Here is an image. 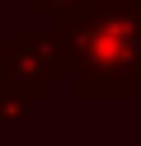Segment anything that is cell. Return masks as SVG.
Returning a JSON list of instances; mask_svg holds the SVG:
<instances>
[{
  "label": "cell",
  "instance_id": "cell-2",
  "mask_svg": "<svg viewBox=\"0 0 141 146\" xmlns=\"http://www.w3.org/2000/svg\"><path fill=\"white\" fill-rule=\"evenodd\" d=\"M71 52H66V33H9L0 42V80L14 85L19 94H28L33 104H42L52 94L56 80H66Z\"/></svg>",
  "mask_w": 141,
  "mask_h": 146
},
{
  "label": "cell",
  "instance_id": "cell-3",
  "mask_svg": "<svg viewBox=\"0 0 141 146\" xmlns=\"http://www.w3.org/2000/svg\"><path fill=\"white\" fill-rule=\"evenodd\" d=\"M28 10L38 19H47L52 29H71V24H80L94 10V0H28Z\"/></svg>",
  "mask_w": 141,
  "mask_h": 146
},
{
  "label": "cell",
  "instance_id": "cell-1",
  "mask_svg": "<svg viewBox=\"0 0 141 146\" xmlns=\"http://www.w3.org/2000/svg\"><path fill=\"white\" fill-rule=\"evenodd\" d=\"M66 33V85L75 99H132L141 85V19L113 5H94Z\"/></svg>",
  "mask_w": 141,
  "mask_h": 146
},
{
  "label": "cell",
  "instance_id": "cell-5",
  "mask_svg": "<svg viewBox=\"0 0 141 146\" xmlns=\"http://www.w3.org/2000/svg\"><path fill=\"white\" fill-rule=\"evenodd\" d=\"M94 5H113V10H122V14H136V19H141V0H94Z\"/></svg>",
  "mask_w": 141,
  "mask_h": 146
},
{
  "label": "cell",
  "instance_id": "cell-4",
  "mask_svg": "<svg viewBox=\"0 0 141 146\" xmlns=\"http://www.w3.org/2000/svg\"><path fill=\"white\" fill-rule=\"evenodd\" d=\"M28 113H33V99L19 94L14 85H5V80H0V123H24Z\"/></svg>",
  "mask_w": 141,
  "mask_h": 146
}]
</instances>
